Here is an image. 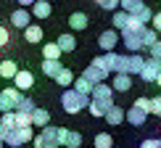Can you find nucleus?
<instances>
[{
  "mask_svg": "<svg viewBox=\"0 0 161 148\" xmlns=\"http://www.w3.org/2000/svg\"><path fill=\"white\" fill-rule=\"evenodd\" d=\"M87 103H90V98L87 95H79L77 90H64V95H61V106H64V111L66 114H79L82 109H87Z\"/></svg>",
  "mask_w": 161,
  "mask_h": 148,
  "instance_id": "obj_1",
  "label": "nucleus"
},
{
  "mask_svg": "<svg viewBox=\"0 0 161 148\" xmlns=\"http://www.w3.org/2000/svg\"><path fill=\"white\" fill-rule=\"evenodd\" d=\"M82 77H85L92 87H95V85H100V82H106L108 71H106V66H103V58H100V56H98V58H92V61H90V66H87V69L82 71Z\"/></svg>",
  "mask_w": 161,
  "mask_h": 148,
  "instance_id": "obj_2",
  "label": "nucleus"
},
{
  "mask_svg": "<svg viewBox=\"0 0 161 148\" xmlns=\"http://www.w3.org/2000/svg\"><path fill=\"white\" fill-rule=\"evenodd\" d=\"M32 138H35V130H32V127H16V130H11V132H8V138L3 140V145H11V148H24Z\"/></svg>",
  "mask_w": 161,
  "mask_h": 148,
  "instance_id": "obj_3",
  "label": "nucleus"
},
{
  "mask_svg": "<svg viewBox=\"0 0 161 148\" xmlns=\"http://www.w3.org/2000/svg\"><path fill=\"white\" fill-rule=\"evenodd\" d=\"M35 140V145L32 148H58L61 143H58V127H42V130H40V135H35L32 138Z\"/></svg>",
  "mask_w": 161,
  "mask_h": 148,
  "instance_id": "obj_4",
  "label": "nucleus"
},
{
  "mask_svg": "<svg viewBox=\"0 0 161 148\" xmlns=\"http://www.w3.org/2000/svg\"><path fill=\"white\" fill-rule=\"evenodd\" d=\"M21 93L16 90V87H5L3 93H0V111L3 114H13L19 109V103H21Z\"/></svg>",
  "mask_w": 161,
  "mask_h": 148,
  "instance_id": "obj_5",
  "label": "nucleus"
},
{
  "mask_svg": "<svg viewBox=\"0 0 161 148\" xmlns=\"http://www.w3.org/2000/svg\"><path fill=\"white\" fill-rule=\"evenodd\" d=\"M103 58V66H106V71H114V74H124L127 71V56H119V53H106V56H100Z\"/></svg>",
  "mask_w": 161,
  "mask_h": 148,
  "instance_id": "obj_6",
  "label": "nucleus"
},
{
  "mask_svg": "<svg viewBox=\"0 0 161 148\" xmlns=\"http://www.w3.org/2000/svg\"><path fill=\"white\" fill-rule=\"evenodd\" d=\"M158 74H161V61H156V58H145L143 69H140V79H143V82H156Z\"/></svg>",
  "mask_w": 161,
  "mask_h": 148,
  "instance_id": "obj_7",
  "label": "nucleus"
},
{
  "mask_svg": "<svg viewBox=\"0 0 161 148\" xmlns=\"http://www.w3.org/2000/svg\"><path fill=\"white\" fill-rule=\"evenodd\" d=\"M58 143L66 148H79L82 145V135L77 130H66V127H58Z\"/></svg>",
  "mask_w": 161,
  "mask_h": 148,
  "instance_id": "obj_8",
  "label": "nucleus"
},
{
  "mask_svg": "<svg viewBox=\"0 0 161 148\" xmlns=\"http://www.w3.org/2000/svg\"><path fill=\"white\" fill-rule=\"evenodd\" d=\"M98 45H100L106 53H114V48L119 45V32H116V29H106V32H100V35H98Z\"/></svg>",
  "mask_w": 161,
  "mask_h": 148,
  "instance_id": "obj_9",
  "label": "nucleus"
},
{
  "mask_svg": "<svg viewBox=\"0 0 161 148\" xmlns=\"http://www.w3.org/2000/svg\"><path fill=\"white\" fill-rule=\"evenodd\" d=\"M13 87H16L19 93H24V90H29V87H35V74L26 71V69H19L16 77H13Z\"/></svg>",
  "mask_w": 161,
  "mask_h": 148,
  "instance_id": "obj_10",
  "label": "nucleus"
},
{
  "mask_svg": "<svg viewBox=\"0 0 161 148\" xmlns=\"http://www.w3.org/2000/svg\"><path fill=\"white\" fill-rule=\"evenodd\" d=\"M11 24L19 26V29H26V26L32 24V13L26 11V8H16V11L11 13Z\"/></svg>",
  "mask_w": 161,
  "mask_h": 148,
  "instance_id": "obj_11",
  "label": "nucleus"
},
{
  "mask_svg": "<svg viewBox=\"0 0 161 148\" xmlns=\"http://www.w3.org/2000/svg\"><path fill=\"white\" fill-rule=\"evenodd\" d=\"M145 119H148V114L140 111V109H135V106L124 111V122H130L132 127H143V124H145Z\"/></svg>",
  "mask_w": 161,
  "mask_h": 148,
  "instance_id": "obj_12",
  "label": "nucleus"
},
{
  "mask_svg": "<svg viewBox=\"0 0 161 148\" xmlns=\"http://www.w3.org/2000/svg\"><path fill=\"white\" fill-rule=\"evenodd\" d=\"M90 100H114V90H111V85H106V82H100L92 87V93H90Z\"/></svg>",
  "mask_w": 161,
  "mask_h": 148,
  "instance_id": "obj_13",
  "label": "nucleus"
},
{
  "mask_svg": "<svg viewBox=\"0 0 161 148\" xmlns=\"http://www.w3.org/2000/svg\"><path fill=\"white\" fill-rule=\"evenodd\" d=\"M114 106V100H90L87 103V111L92 114V117H106V111H108Z\"/></svg>",
  "mask_w": 161,
  "mask_h": 148,
  "instance_id": "obj_14",
  "label": "nucleus"
},
{
  "mask_svg": "<svg viewBox=\"0 0 161 148\" xmlns=\"http://www.w3.org/2000/svg\"><path fill=\"white\" fill-rule=\"evenodd\" d=\"M143 61H145V58L140 56V53H130V56H127V71L124 74H130V77H132V74H140Z\"/></svg>",
  "mask_w": 161,
  "mask_h": 148,
  "instance_id": "obj_15",
  "label": "nucleus"
},
{
  "mask_svg": "<svg viewBox=\"0 0 161 148\" xmlns=\"http://www.w3.org/2000/svg\"><path fill=\"white\" fill-rule=\"evenodd\" d=\"M106 122H108V124H114V127H116V124H122L124 122V109H122V106H116V103H114L111 106V109L108 111H106Z\"/></svg>",
  "mask_w": 161,
  "mask_h": 148,
  "instance_id": "obj_16",
  "label": "nucleus"
},
{
  "mask_svg": "<svg viewBox=\"0 0 161 148\" xmlns=\"http://www.w3.org/2000/svg\"><path fill=\"white\" fill-rule=\"evenodd\" d=\"M53 13V5L48 3V0H37L35 5H32V16L35 19H48Z\"/></svg>",
  "mask_w": 161,
  "mask_h": 148,
  "instance_id": "obj_17",
  "label": "nucleus"
},
{
  "mask_svg": "<svg viewBox=\"0 0 161 148\" xmlns=\"http://www.w3.org/2000/svg\"><path fill=\"white\" fill-rule=\"evenodd\" d=\"M56 45H58V50L61 53H71L77 48V40H74V35H71V32H66V35H61L56 40Z\"/></svg>",
  "mask_w": 161,
  "mask_h": 148,
  "instance_id": "obj_18",
  "label": "nucleus"
},
{
  "mask_svg": "<svg viewBox=\"0 0 161 148\" xmlns=\"http://www.w3.org/2000/svg\"><path fill=\"white\" fill-rule=\"evenodd\" d=\"M87 21H90V19H87V13H82V11H77V13H71V16H69V26L74 32L87 29Z\"/></svg>",
  "mask_w": 161,
  "mask_h": 148,
  "instance_id": "obj_19",
  "label": "nucleus"
},
{
  "mask_svg": "<svg viewBox=\"0 0 161 148\" xmlns=\"http://www.w3.org/2000/svg\"><path fill=\"white\" fill-rule=\"evenodd\" d=\"M122 40H124V45H127L130 53H140L143 50V35H122Z\"/></svg>",
  "mask_w": 161,
  "mask_h": 148,
  "instance_id": "obj_20",
  "label": "nucleus"
},
{
  "mask_svg": "<svg viewBox=\"0 0 161 148\" xmlns=\"http://www.w3.org/2000/svg\"><path fill=\"white\" fill-rule=\"evenodd\" d=\"M130 87H132V77H130V74H114V85H111V90L127 93Z\"/></svg>",
  "mask_w": 161,
  "mask_h": 148,
  "instance_id": "obj_21",
  "label": "nucleus"
},
{
  "mask_svg": "<svg viewBox=\"0 0 161 148\" xmlns=\"http://www.w3.org/2000/svg\"><path fill=\"white\" fill-rule=\"evenodd\" d=\"M29 119H32V127H40V130H42V127H48V122H50V114L45 109H35Z\"/></svg>",
  "mask_w": 161,
  "mask_h": 148,
  "instance_id": "obj_22",
  "label": "nucleus"
},
{
  "mask_svg": "<svg viewBox=\"0 0 161 148\" xmlns=\"http://www.w3.org/2000/svg\"><path fill=\"white\" fill-rule=\"evenodd\" d=\"M24 40L26 43H42V26L40 24H29L24 29Z\"/></svg>",
  "mask_w": 161,
  "mask_h": 148,
  "instance_id": "obj_23",
  "label": "nucleus"
},
{
  "mask_svg": "<svg viewBox=\"0 0 161 148\" xmlns=\"http://www.w3.org/2000/svg\"><path fill=\"white\" fill-rule=\"evenodd\" d=\"M16 71H19V66H16V61H0V77L3 79H13L16 77Z\"/></svg>",
  "mask_w": 161,
  "mask_h": 148,
  "instance_id": "obj_24",
  "label": "nucleus"
},
{
  "mask_svg": "<svg viewBox=\"0 0 161 148\" xmlns=\"http://www.w3.org/2000/svg\"><path fill=\"white\" fill-rule=\"evenodd\" d=\"M145 32V24H140L135 16H130V21H127V26L122 29V35H143Z\"/></svg>",
  "mask_w": 161,
  "mask_h": 148,
  "instance_id": "obj_25",
  "label": "nucleus"
},
{
  "mask_svg": "<svg viewBox=\"0 0 161 148\" xmlns=\"http://www.w3.org/2000/svg\"><path fill=\"white\" fill-rule=\"evenodd\" d=\"M58 58H61V50H58L56 43L42 45V61H58Z\"/></svg>",
  "mask_w": 161,
  "mask_h": 148,
  "instance_id": "obj_26",
  "label": "nucleus"
},
{
  "mask_svg": "<svg viewBox=\"0 0 161 148\" xmlns=\"http://www.w3.org/2000/svg\"><path fill=\"white\" fill-rule=\"evenodd\" d=\"M71 85H74L71 90H77L79 95H87V98H90V93H92V85L87 82L85 77H74V82H71Z\"/></svg>",
  "mask_w": 161,
  "mask_h": 148,
  "instance_id": "obj_27",
  "label": "nucleus"
},
{
  "mask_svg": "<svg viewBox=\"0 0 161 148\" xmlns=\"http://www.w3.org/2000/svg\"><path fill=\"white\" fill-rule=\"evenodd\" d=\"M56 82L61 85V87H71V82H74V74H71L69 66H64V69L56 74Z\"/></svg>",
  "mask_w": 161,
  "mask_h": 148,
  "instance_id": "obj_28",
  "label": "nucleus"
},
{
  "mask_svg": "<svg viewBox=\"0 0 161 148\" xmlns=\"http://www.w3.org/2000/svg\"><path fill=\"white\" fill-rule=\"evenodd\" d=\"M61 69H64L61 61H42V74H45V77H53V79H56V74L61 71Z\"/></svg>",
  "mask_w": 161,
  "mask_h": 148,
  "instance_id": "obj_29",
  "label": "nucleus"
},
{
  "mask_svg": "<svg viewBox=\"0 0 161 148\" xmlns=\"http://www.w3.org/2000/svg\"><path fill=\"white\" fill-rule=\"evenodd\" d=\"M92 145L95 148H114V138L108 132H98V135L92 138Z\"/></svg>",
  "mask_w": 161,
  "mask_h": 148,
  "instance_id": "obj_30",
  "label": "nucleus"
},
{
  "mask_svg": "<svg viewBox=\"0 0 161 148\" xmlns=\"http://www.w3.org/2000/svg\"><path fill=\"white\" fill-rule=\"evenodd\" d=\"M132 16H135V19H137L140 24H151V19H153V11H151L148 5L143 3V5H140V8H137L135 13H132Z\"/></svg>",
  "mask_w": 161,
  "mask_h": 148,
  "instance_id": "obj_31",
  "label": "nucleus"
},
{
  "mask_svg": "<svg viewBox=\"0 0 161 148\" xmlns=\"http://www.w3.org/2000/svg\"><path fill=\"white\" fill-rule=\"evenodd\" d=\"M37 109V106H35V100H32V98H21V103H19V109L16 111H13V114H26V117H32V111H35Z\"/></svg>",
  "mask_w": 161,
  "mask_h": 148,
  "instance_id": "obj_32",
  "label": "nucleus"
},
{
  "mask_svg": "<svg viewBox=\"0 0 161 148\" xmlns=\"http://www.w3.org/2000/svg\"><path fill=\"white\" fill-rule=\"evenodd\" d=\"M127 21H130V16H127L124 11H114V21H111V24H114V29H116V32H119V29H124Z\"/></svg>",
  "mask_w": 161,
  "mask_h": 148,
  "instance_id": "obj_33",
  "label": "nucleus"
},
{
  "mask_svg": "<svg viewBox=\"0 0 161 148\" xmlns=\"http://www.w3.org/2000/svg\"><path fill=\"white\" fill-rule=\"evenodd\" d=\"M119 5H122V11L127 13V16H132V13H135L143 3H140V0H119Z\"/></svg>",
  "mask_w": 161,
  "mask_h": 148,
  "instance_id": "obj_34",
  "label": "nucleus"
},
{
  "mask_svg": "<svg viewBox=\"0 0 161 148\" xmlns=\"http://www.w3.org/2000/svg\"><path fill=\"white\" fill-rule=\"evenodd\" d=\"M156 43H158V35H156L153 29H148V26H145V32H143V48L148 50L151 45H156Z\"/></svg>",
  "mask_w": 161,
  "mask_h": 148,
  "instance_id": "obj_35",
  "label": "nucleus"
},
{
  "mask_svg": "<svg viewBox=\"0 0 161 148\" xmlns=\"http://www.w3.org/2000/svg\"><path fill=\"white\" fill-rule=\"evenodd\" d=\"M0 127H5V130H16V117H13V114H3V117H0Z\"/></svg>",
  "mask_w": 161,
  "mask_h": 148,
  "instance_id": "obj_36",
  "label": "nucleus"
},
{
  "mask_svg": "<svg viewBox=\"0 0 161 148\" xmlns=\"http://www.w3.org/2000/svg\"><path fill=\"white\" fill-rule=\"evenodd\" d=\"M148 114H156V117H161V95H156V98H151Z\"/></svg>",
  "mask_w": 161,
  "mask_h": 148,
  "instance_id": "obj_37",
  "label": "nucleus"
},
{
  "mask_svg": "<svg viewBox=\"0 0 161 148\" xmlns=\"http://www.w3.org/2000/svg\"><path fill=\"white\" fill-rule=\"evenodd\" d=\"M95 3H98L103 11H116V8H119V0H95Z\"/></svg>",
  "mask_w": 161,
  "mask_h": 148,
  "instance_id": "obj_38",
  "label": "nucleus"
},
{
  "mask_svg": "<svg viewBox=\"0 0 161 148\" xmlns=\"http://www.w3.org/2000/svg\"><path fill=\"white\" fill-rule=\"evenodd\" d=\"M16 117V127H32V119L26 114H13Z\"/></svg>",
  "mask_w": 161,
  "mask_h": 148,
  "instance_id": "obj_39",
  "label": "nucleus"
},
{
  "mask_svg": "<svg viewBox=\"0 0 161 148\" xmlns=\"http://www.w3.org/2000/svg\"><path fill=\"white\" fill-rule=\"evenodd\" d=\"M132 106H135V109H140V111H145V114H148V106H151V98H137V100H135V103H132Z\"/></svg>",
  "mask_w": 161,
  "mask_h": 148,
  "instance_id": "obj_40",
  "label": "nucleus"
},
{
  "mask_svg": "<svg viewBox=\"0 0 161 148\" xmlns=\"http://www.w3.org/2000/svg\"><path fill=\"white\" fill-rule=\"evenodd\" d=\"M148 53H151V58H156V61H161V40H158L156 45H151V48H148Z\"/></svg>",
  "mask_w": 161,
  "mask_h": 148,
  "instance_id": "obj_41",
  "label": "nucleus"
},
{
  "mask_svg": "<svg viewBox=\"0 0 161 148\" xmlns=\"http://www.w3.org/2000/svg\"><path fill=\"white\" fill-rule=\"evenodd\" d=\"M151 24H153V32H156V35H161V11H158V13H153Z\"/></svg>",
  "mask_w": 161,
  "mask_h": 148,
  "instance_id": "obj_42",
  "label": "nucleus"
},
{
  "mask_svg": "<svg viewBox=\"0 0 161 148\" xmlns=\"http://www.w3.org/2000/svg\"><path fill=\"white\" fill-rule=\"evenodd\" d=\"M8 40H11V35H8V29H5V26L0 24V48H5V45H8Z\"/></svg>",
  "mask_w": 161,
  "mask_h": 148,
  "instance_id": "obj_43",
  "label": "nucleus"
},
{
  "mask_svg": "<svg viewBox=\"0 0 161 148\" xmlns=\"http://www.w3.org/2000/svg\"><path fill=\"white\" fill-rule=\"evenodd\" d=\"M140 148H161V145H158V140L148 138V140H143V143H140Z\"/></svg>",
  "mask_w": 161,
  "mask_h": 148,
  "instance_id": "obj_44",
  "label": "nucleus"
},
{
  "mask_svg": "<svg viewBox=\"0 0 161 148\" xmlns=\"http://www.w3.org/2000/svg\"><path fill=\"white\" fill-rule=\"evenodd\" d=\"M16 3H19V5H21V8H29V5H35V3H37V0H16Z\"/></svg>",
  "mask_w": 161,
  "mask_h": 148,
  "instance_id": "obj_45",
  "label": "nucleus"
},
{
  "mask_svg": "<svg viewBox=\"0 0 161 148\" xmlns=\"http://www.w3.org/2000/svg\"><path fill=\"white\" fill-rule=\"evenodd\" d=\"M156 85H158V87H161V74H158V77H156Z\"/></svg>",
  "mask_w": 161,
  "mask_h": 148,
  "instance_id": "obj_46",
  "label": "nucleus"
},
{
  "mask_svg": "<svg viewBox=\"0 0 161 148\" xmlns=\"http://www.w3.org/2000/svg\"><path fill=\"white\" fill-rule=\"evenodd\" d=\"M158 145H161V138H158Z\"/></svg>",
  "mask_w": 161,
  "mask_h": 148,
  "instance_id": "obj_47",
  "label": "nucleus"
},
{
  "mask_svg": "<svg viewBox=\"0 0 161 148\" xmlns=\"http://www.w3.org/2000/svg\"><path fill=\"white\" fill-rule=\"evenodd\" d=\"M0 148H3V143H0Z\"/></svg>",
  "mask_w": 161,
  "mask_h": 148,
  "instance_id": "obj_48",
  "label": "nucleus"
},
{
  "mask_svg": "<svg viewBox=\"0 0 161 148\" xmlns=\"http://www.w3.org/2000/svg\"><path fill=\"white\" fill-rule=\"evenodd\" d=\"M24 148H29V145H24Z\"/></svg>",
  "mask_w": 161,
  "mask_h": 148,
  "instance_id": "obj_49",
  "label": "nucleus"
}]
</instances>
